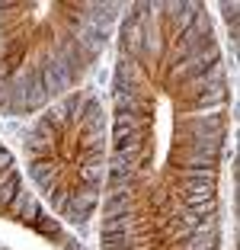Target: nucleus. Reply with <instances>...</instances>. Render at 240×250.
<instances>
[{"label": "nucleus", "mask_w": 240, "mask_h": 250, "mask_svg": "<svg viewBox=\"0 0 240 250\" xmlns=\"http://www.w3.org/2000/svg\"><path fill=\"white\" fill-rule=\"evenodd\" d=\"M7 212L13 215V218H20V221H36L39 215H42V212H39V202L29 196V192H22V189H20V196L10 202Z\"/></svg>", "instance_id": "nucleus-1"}, {"label": "nucleus", "mask_w": 240, "mask_h": 250, "mask_svg": "<svg viewBox=\"0 0 240 250\" xmlns=\"http://www.w3.org/2000/svg\"><path fill=\"white\" fill-rule=\"evenodd\" d=\"M102 212H106V218H112V215H125V212H128V192H125V189H112L109 199L102 202Z\"/></svg>", "instance_id": "nucleus-2"}, {"label": "nucleus", "mask_w": 240, "mask_h": 250, "mask_svg": "<svg viewBox=\"0 0 240 250\" xmlns=\"http://www.w3.org/2000/svg\"><path fill=\"white\" fill-rule=\"evenodd\" d=\"M102 234H128V212L106 218V225H102Z\"/></svg>", "instance_id": "nucleus-3"}, {"label": "nucleus", "mask_w": 240, "mask_h": 250, "mask_svg": "<svg viewBox=\"0 0 240 250\" xmlns=\"http://www.w3.org/2000/svg\"><path fill=\"white\" fill-rule=\"evenodd\" d=\"M36 225H39V231H42V234H48V237H58V234H61V228H58L51 218H42V215H39Z\"/></svg>", "instance_id": "nucleus-4"}, {"label": "nucleus", "mask_w": 240, "mask_h": 250, "mask_svg": "<svg viewBox=\"0 0 240 250\" xmlns=\"http://www.w3.org/2000/svg\"><path fill=\"white\" fill-rule=\"evenodd\" d=\"M67 250H83V244H67Z\"/></svg>", "instance_id": "nucleus-5"}]
</instances>
